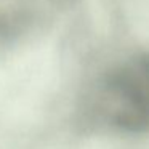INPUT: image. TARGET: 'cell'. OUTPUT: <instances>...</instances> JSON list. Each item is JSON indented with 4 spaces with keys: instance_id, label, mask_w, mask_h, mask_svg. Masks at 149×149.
<instances>
[{
    "instance_id": "6da1fadb",
    "label": "cell",
    "mask_w": 149,
    "mask_h": 149,
    "mask_svg": "<svg viewBox=\"0 0 149 149\" xmlns=\"http://www.w3.org/2000/svg\"><path fill=\"white\" fill-rule=\"evenodd\" d=\"M91 37L87 0H0V52L59 50Z\"/></svg>"
}]
</instances>
